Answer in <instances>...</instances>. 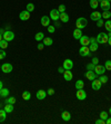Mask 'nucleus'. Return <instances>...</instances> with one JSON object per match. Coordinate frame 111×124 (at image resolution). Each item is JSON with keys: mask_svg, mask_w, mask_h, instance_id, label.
Wrapping results in <instances>:
<instances>
[{"mask_svg": "<svg viewBox=\"0 0 111 124\" xmlns=\"http://www.w3.org/2000/svg\"><path fill=\"white\" fill-rule=\"evenodd\" d=\"M97 41L98 44H102V45H106V44H108V40H109V36H108V34H106V32H100V34L97 36Z\"/></svg>", "mask_w": 111, "mask_h": 124, "instance_id": "f257e3e1", "label": "nucleus"}, {"mask_svg": "<svg viewBox=\"0 0 111 124\" xmlns=\"http://www.w3.org/2000/svg\"><path fill=\"white\" fill-rule=\"evenodd\" d=\"M87 25H88V20L83 17L78 18L77 21H76V27L78 29H83L84 27H87Z\"/></svg>", "mask_w": 111, "mask_h": 124, "instance_id": "f03ea898", "label": "nucleus"}, {"mask_svg": "<svg viewBox=\"0 0 111 124\" xmlns=\"http://www.w3.org/2000/svg\"><path fill=\"white\" fill-rule=\"evenodd\" d=\"M79 54L83 57H90L91 56V50L89 48V46H81V48L79 49Z\"/></svg>", "mask_w": 111, "mask_h": 124, "instance_id": "7ed1b4c3", "label": "nucleus"}, {"mask_svg": "<svg viewBox=\"0 0 111 124\" xmlns=\"http://www.w3.org/2000/svg\"><path fill=\"white\" fill-rule=\"evenodd\" d=\"M98 46H99V44H98V41L96 38L91 37L90 38V45H89V48H90L91 53L92 52H97L98 50Z\"/></svg>", "mask_w": 111, "mask_h": 124, "instance_id": "20e7f679", "label": "nucleus"}, {"mask_svg": "<svg viewBox=\"0 0 111 124\" xmlns=\"http://www.w3.org/2000/svg\"><path fill=\"white\" fill-rule=\"evenodd\" d=\"M107 69H106V67H104V65H96V67H94V69H93V72L97 74V75H103L104 74V72H106Z\"/></svg>", "mask_w": 111, "mask_h": 124, "instance_id": "39448f33", "label": "nucleus"}, {"mask_svg": "<svg viewBox=\"0 0 111 124\" xmlns=\"http://www.w3.org/2000/svg\"><path fill=\"white\" fill-rule=\"evenodd\" d=\"M100 7L103 11H109V9L111 8L110 1H108V0H102V1H100Z\"/></svg>", "mask_w": 111, "mask_h": 124, "instance_id": "423d86ee", "label": "nucleus"}, {"mask_svg": "<svg viewBox=\"0 0 111 124\" xmlns=\"http://www.w3.org/2000/svg\"><path fill=\"white\" fill-rule=\"evenodd\" d=\"M91 86H92V90L99 91L101 88V86H102V83L100 82V79H96V78H94L93 81H92V83H91Z\"/></svg>", "mask_w": 111, "mask_h": 124, "instance_id": "0eeeda50", "label": "nucleus"}, {"mask_svg": "<svg viewBox=\"0 0 111 124\" xmlns=\"http://www.w3.org/2000/svg\"><path fill=\"white\" fill-rule=\"evenodd\" d=\"M4 39L7 41H11L14 39V34L10 30H6L4 34Z\"/></svg>", "mask_w": 111, "mask_h": 124, "instance_id": "6e6552de", "label": "nucleus"}, {"mask_svg": "<svg viewBox=\"0 0 111 124\" xmlns=\"http://www.w3.org/2000/svg\"><path fill=\"white\" fill-rule=\"evenodd\" d=\"M76 96L79 101H83L87 98V93L83 91V88H81V90H78L77 91V94H76Z\"/></svg>", "mask_w": 111, "mask_h": 124, "instance_id": "1a4fd4ad", "label": "nucleus"}, {"mask_svg": "<svg viewBox=\"0 0 111 124\" xmlns=\"http://www.w3.org/2000/svg\"><path fill=\"white\" fill-rule=\"evenodd\" d=\"M1 69H2V72H4V73L8 74V73L12 72L14 67H12V65L9 64V63H5V64H2V66H1Z\"/></svg>", "mask_w": 111, "mask_h": 124, "instance_id": "9d476101", "label": "nucleus"}, {"mask_svg": "<svg viewBox=\"0 0 111 124\" xmlns=\"http://www.w3.org/2000/svg\"><path fill=\"white\" fill-rule=\"evenodd\" d=\"M50 18L54 21L59 20V18H60V12L58 11V9H52V10L50 11Z\"/></svg>", "mask_w": 111, "mask_h": 124, "instance_id": "9b49d317", "label": "nucleus"}, {"mask_svg": "<svg viewBox=\"0 0 111 124\" xmlns=\"http://www.w3.org/2000/svg\"><path fill=\"white\" fill-rule=\"evenodd\" d=\"M19 18H20V20H22V21L28 20V19L30 18V12H29L28 10H24V11H21L20 15H19Z\"/></svg>", "mask_w": 111, "mask_h": 124, "instance_id": "f8f14e48", "label": "nucleus"}, {"mask_svg": "<svg viewBox=\"0 0 111 124\" xmlns=\"http://www.w3.org/2000/svg\"><path fill=\"white\" fill-rule=\"evenodd\" d=\"M62 67L64 69H72V67H73V62L71 59H64L63 64H62Z\"/></svg>", "mask_w": 111, "mask_h": 124, "instance_id": "ddd939ff", "label": "nucleus"}, {"mask_svg": "<svg viewBox=\"0 0 111 124\" xmlns=\"http://www.w3.org/2000/svg\"><path fill=\"white\" fill-rule=\"evenodd\" d=\"M63 77L66 81H71L72 79V77H73V75H72V72H71V69H64L63 72Z\"/></svg>", "mask_w": 111, "mask_h": 124, "instance_id": "4468645a", "label": "nucleus"}, {"mask_svg": "<svg viewBox=\"0 0 111 124\" xmlns=\"http://www.w3.org/2000/svg\"><path fill=\"white\" fill-rule=\"evenodd\" d=\"M79 40H80V44L82 46H89L90 45V38L88 37V36H83V35H82V37H81Z\"/></svg>", "mask_w": 111, "mask_h": 124, "instance_id": "2eb2a0df", "label": "nucleus"}, {"mask_svg": "<svg viewBox=\"0 0 111 124\" xmlns=\"http://www.w3.org/2000/svg\"><path fill=\"white\" fill-rule=\"evenodd\" d=\"M36 96H37L38 100H44L46 96H47V92L44 90H39L37 92V94H36Z\"/></svg>", "mask_w": 111, "mask_h": 124, "instance_id": "dca6fc26", "label": "nucleus"}, {"mask_svg": "<svg viewBox=\"0 0 111 124\" xmlns=\"http://www.w3.org/2000/svg\"><path fill=\"white\" fill-rule=\"evenodd\" d=\"M91 20H94V21H98L99 19H101L102 18V16H101V14L99 12V11H93V12H91Z\"/></svg>", "mask_w": 111, "mask_h": 124, "instance_id": "f3484780", "label": "nucleus"}, {"mask_svg": "<svg viewBox=\"0 0 111 124\" xmlns=\"http://www.w3.org/2000/svg\"><path fill=\"white\" fill-rule=\"evenodd\" d=\"M41 25L43 27H48L50 25V18L48 17V16H42L41 17Z\"/></svg>", "mask_w": 111, "mask_h": 124, "instance_id": "a211bd4d", "label": "nucleus"}, {"mask_svg": "<svg viewBox=\"0 0 111 124\" xmlns=\"http://www.w3.org/2000/svg\"><path fill=\"white\" fill-rule=\"evenodd\" d=\"M86 77H87L89 81H93V79L97 77V74H96L93 70H88V72H86Z\"/></svg>", "mask_w": 111, "mask_h": 124, "instance_id": "6ab92c4d", "label": "nucleus"}, {"mask_svg": "<svg viewBox=\"0 0 111 124\" xmlns=\"http://www.w3.org/2000/svg\"><path fill=\"white\" fill-rule=\"evenodd\" d=\"M61 117H62V120H63V121L68 122V121H70L71 115H70V113H69L68 111H63V112L61 113Z\"/></svg>", "mask_w": 111, "mask_h": 124, "instance_id": "aec40b11", "label": "nucleus"}, {"mask_svg": "<svg viewBox=\"0 0 111 124\" xmlns=\"http://www.w3.org/2000/svg\"><path fill=\"white\" fill-rule=\"evenodd\" d=\"M73 37H74V39H80V38L82 37V30L76 28L73 30Z\"/></svg>", "mask_w": 111, "mask_h": 124, "instance_id": "412c9836", "label": "nucleus"}, {"mask_svg": "<svg viewBox=\"0 0 111 124\" xmlns=\"http://www.w3.org/2000/svg\"><path fill=\"white\" fill-rule=\"evenodd\" d=\"M59 19H60L62 22H68V21H69V16H68V14H66V12H61Z\"/></svg>", "mask_w": 111, "mask_h": 124, "instance_id": "4be33fe9", "label": "nucleus"}, {"mask_svg": "<svg viewBox=\"0 0 111 124\" xmlns=\"http://www.w3.org/2000/svg\"><path fill=\"white\" fill-rule=\"evenodd\" d=\"M4 110L6 111L7 113H11V112L14 111V104H9V103H7L6 105H5Z\"/></svg>", "mask_w": 111, "mask_h": 124, "instance_id": "5701e85b", "label": "nucleus"}, {"mask_svg": "<svg viewBox=\"0 0 111 124\" xmlns=\"http://www.w3.org/2000/svg\"><path fill=\"white\" fill-rule=\"evenodd\" d=\"M9 95V90L8 88H1L0 90V97H7Z\"/></svg>", "mask_w": 111, "mask_h": 124, "instance_id": "b1692460", "label": "nucleus"}, {"mask_svg": "<svg viewBox=\"0 0 111 124\" xmlns=\"http://www.w3.org/2000/svg\"><path fill=\"white\" fill-rule=\"evenodd\" d=\"M52 43H53L52 38H50V37H44V38H43V44H44V46H51V45H52Z\"/></svg>", "mask_w": 111, "mask_h": 124, "instance_id": "393cba45", "label": "nucleus"}, {"mask_svg": "<svg viewBox=\"0 0 111 124\" xmlns=\"http://www.w3.org/2000/svg\"><path fill=\"white\" fill-rule=\"evenodd\" d=\"M7 117V112L5 110H0V123H2Z\"/></svg>", "mask_w": 111, "mask_h": 124, "instance_id": "a878e982", "label": "nucleus"}, {"mask_svg": "<svg viewBox=\"0 0 111 124\" xmlns=\"http://www.w3.org/2000/svg\"><path fill=\"white\" fill-rule=\"evenodd\" d=\"M76 88L77 90H81V88H83L84 87V83H83V81H81V79H79V81H77L76 82Z\"/></svg>", "mask_w": 111, "mask_h": 124, "instance_id": "bb28decb", "label": "nucleus"}, {"mask_svg": "<svg viewBox=\"0 0 111 124\" xmlns=\"http://www.w3.org/2000/svg\"><path fill=\"white\" fill-rule=\"evenodd\" d=\"M89 5H90L91 8L97 9L98 6H99V1H98V0H90V1H89Z\"/></svg>", "mask_w": 111, "mask_h": 124, "instance_id": "cd10ccee", "label": "nucleus"}, {"mask_svg": "<svg viewBox=\"0 0 111 124\" xmlns=\"http://www.w3.org/2000/svg\"><path fill=\"white\" fill-rule=\"evenodd\" d=\"M43 38H44V36H43V32H37L36 34V36H34V39L37 41H40V40H43Z\"/></svg>", "mask_w": 111, "mask_h": 124, "instance_id": "c85d7f7f", "label": "nucleus"}, {"mask_svg": "<svg viewBox=\"0 0 111 124\" xmlns=\"http://www.w3.org/2000/svg\"><path fill=\"white\" fill-rule=\"evenodd\" d=\"M22 98L24 101H29L31 98V94L28 92V91H24V93H22Z\"/></svg>", "mask_w": 111, "mask_h": 124, "instance_id": "c756f323", "label": "nucleus"}, {"mask_svg": "<svg viewBox=\"0 0 111 124\" xmlns=\"http://www.w3.org/2000/svg\"><path fill=\"white\" fill-rule=\"evenodd\" d=\"M8 47V41L5 40V39H2V40L0 41V48L1 49H6Z\"/></svg>", "mask_w": 111, "mask_h": 124, "instance_id": "7c9ffc66", "label": "nucleus"}, {"mask_svg": "<svg viewBox=\"0 0 111 124\" xmlns=\"http://www.w3.org/2000/svg\"><path fill=\"white\" fill-rule=\"evenodd\" d=\"M104 28H106V30L108 31H111V20H107L104 22Z\"/></svg>", "mask_w": 111, "mask_h": 124, "instance_id": "2f4dec72", "label": "nucleus"}, {"mask_svg": "<svg viewBox=\"0 0 111 124\" xmlns=\"http://www.w3.org/2000/svg\"><path fill=\"white\" fill-rule=\"evenodd\" d=\"M108 117H109V114H108V112H106V111H102L100 113V119H102V120H107Z\"/></svg>", "mask_w": 111, "mask_h": 124, "instance_id": "473e14b6", "label": "nucleus"}, {"mask_svg": "<svg viewBox=\"0 0 111 124\" xmlns=\"http://www.w3.org/2000/svg\"><path fill=\"white\" fill-rule=\"evenodd\" d=\"M101 16H102V18L109 19V18L111 17V12H110V10H109V11H103V12L101 14Z\"/></svg>", "mask_w": 111, "mask_h": 124, "instance_id": "72a5a7b5", "label": "nucleus"}, {"mask_svg": "<svg viewBox=\"0 0 111 124\" xmlns=\"http://www.w3.org/2000/svg\"><path fill=\"white\" fill-rule=\"evenodd\" d=\"M5 103L7 104V103H9V104H14L16 103V98H14V97H9V98H7V100L5 101Z\"/></svg>", "mask_w": 111, "mask_h": 124, "instance_id": "f704fd0d", "label": "nucleus"}, {"mask_svg": "<svg viewBox=\"0 0 111 124\" xmlns=\"http://www.w3.org/2000/svg\"><path fill=\"white\" fill-rule=\"evenodd\" d=\"M100 82L102 83V84H106V83L108 82V81H109V79H108V77L106 75H100Z\"/></svg>", "mask_w": 111, "mask_h": 124, "instance_id": "c9c22d12", "label": "nucleus"}, {"mask_svg": "<svg viewBox=\"0 0 111 124\" xmlns=\"http://www.w3.org/2000/svg\"><path fill=\"white\" fill-rule=\"evenodd\" d=\"M27 10L29 11V12H31V11H34V4H28L27 5Z\"/></svg>", "mask_w": 111, "mask_h": 124, "instance_id": "e433bc0d", "label": "nucleus"}, {"mask_svg": "<svg viewBox=\"0 0 111 124\" xmlns=\"http://www.w3.org/2000/svg\"><path fill=\"white\" fill-rule=\"evenodd\" d=\"M58 11H59V12H66V6H64V5H60V6H59V7H58Z\"/></svg>", "mask_w": 111, "mask_h": 124, "instance_id": "4c0bfd02", "label": "nucleus"}, {"mask_svg": "<svg viewBox=\"0 0 111 124\" xmlns=\"http://www.w3.org/2000/svg\"><path fill=\"white\" fill-rule=\"evenodd\" d=\"M104 67H106V69H108V70H111V60H107L106 64H104Z\"/></svg>", "mask_w": 111, "mask_h": 124, "instance_id": "58836bf2", "label": "nucleus"}, {"mask_svg": "<svg viewBox=\"0 0 111 124\" xmlns=\"http://www.w3.org/2000/svg\"><path fill=\"white\" fill-rule=\"evenodd\" d=\"M94 67H96V65H94L93 63H91V64H88V65H87V69H88V70H93Z\"/></svg>", "mask_w": 111, "mask_h": 124, "instance_id": "ea45409f", "label": "nucleus"}, {"mask_svg": "<svg viewBox=\"0 0 111 124\" xmlns=\"http://www.w3.org/2000/svg\"><path fill=\"white\" fill-rule=\"evenodd\" d=\"M6 56H7V54L5 53L4 49H0V60H1V59H4Z\"/></svg>", "mask_w": 111, "mask_h": 124, "instance_id": "a19ab883", "label": "nucleus"}, {"mask_svg": "<svg viewBox=\"0 0 111 124\" xmlns=\"http://www.w3.org/2000/svg\"><path fill=\"white\" fill-rule=\"evenodd\" d=\"M54 30H56V27H54V26H50V25L48 26V31H49L50 34L54 32Z\"/></svg>", "mask_w": 111, "mask_h": 124, "instance_id": "79ce46f5", "label": "nucleus"}, {"mask_svg": "<svg viewBox=\"0 0 111 124\" xmlns=\"http://www.w3.org/2000/svg\"><path fill=\"white\" fill-rule=\"evenodd\" d=\"M103 25H104V22H103L102 19H99V20L97 21V26H98V27H102Z\"/></svg>", "mask_w": 111, "mask_h": 124, "instance_id": "37998d69", "label": "nucleus"}, {"mask_svg": "<svg viewBox=\"0 0 111 124\" xmlns=\"http://www.w3.org/2000/svg\"><path fill=\"white\" fill-rule=\"evenodd\" d=\"M96 124H106V121L102 120V119H99V120L96 121Z\"/></svg>", "mask_w": 111, "mask_h": 124, "instance_id": "c03bdc74", "label": "nucleus"}, {"mask_svg": "<svg viewBox=\"0 0 111 124\" xmlns=\"http://www.w3.org/2000/svg\"><path fill=\"white\" fill-rule=\"evenodd\" d=\"M47 94H48V95H53V94H54V90H53V88H49V90L47 91Z\"/></svg>", "mask_w": 111, "mask_h": 124, "instance_id": "a18cd8bd", "label": "nucleus"}, {"mask_svg": "<svg viewBox=\"0 0 111 124\" xmlns=\"http://www.w3.org/2000/svg\"><path fill=\"white\" fill-rule=\"evenodd\" d=\"M92 63H93L94 65H98V63H99V58H98V57H93V58H92Z\"/></svg>", "mask_w": 111, "mask_h": 124, "instance_id": "49530a36", "label": "nucleus"}, {"mask_svg": "<svg viewBox=\"0 0 111 124\" xmlns=\"http://www.w3.org/2000/svg\"><path fill=\"white\" fill-rule=\"evenodd\" d=\"M43 47H44V44H38V49H39V50H42Z\"/></svg>", "mask_w": 111, "mask_h": 124, "instance_id": "de8ad7c7", "label": "nucleus"}, {"mask_svg": "<svg viewBox=\"0 0 111 124\" xmlns=\"http://www.w3.org/2000/svg\"><path fill=\"white\" fill-rule=\"evenodd\" d=\"M58 72L60 73V74H63L64 68H63V67H59V68H58Z\"/></svg>", "mask_w": 111, "mask_h": 124, "instance_id": "09e8293b", "label": "nucleus"}, {"mask_svg": "<svg viewBox=\"0 0 111 124\" xmlns=\"http://www.w3.org/2000/svg\"><path fill=\"white\" fill-rule=\"evenodd\" d=\"M106 123H107V124H111V117H108L107 120H106Z\"/></svg>", "mask_w": 111, "mask_h": 124, "instance_id": "8fccbe9b", "label": "nucleus"}, {"mask_svg": "<svg viewBox=\"0 0 111 124\" xmlns=\"http://www.w3.org/2000/svg\"><path fill=\"white\" fill-rule=\"evenodd\" d=\"M54 22H56V25H54V27H56V26H57V27H60V24L58 22V20H57V21H54Z\"/></svg>", "mask_w": 111, "mask_h": 124, "instance_id": "3c124183", "label": "nucleus"}, {"mask_svg": "<svg viewBox=\"0 0 111 124\" xmlns=\"http://www.w3.org/2000/svg\"><path fill=\"white\" fill-rule=\"evenodd\" d=\"M108 44H109V46H111V37H109V40H108Z\"/></svg>", "mask_w": 111, "mask_h": 124, "instance_id": "603ef678", "label": "nucleus"}, {"mask_svg": "<svg viewBox=\"0 0 111 124\" xmlns=\"http://www.w3.org/2000/svg\"><path fill=\"white\" fill-rule=\"evenodd\" d=\"M2 39H4V35H2V34H0V41L2 40Z\"/></svg>", "mask_w": 111, "mask_h": 124, "instance_id": "864d4df0", "label": "nucleus"}, {"mask_svg": "<svg viewBox=\"0 0 111 124\" xmlns=\"http://www.w3.org/2000/svg\"><path fill=\"white\" fill-rule=\"evenodd\" d=\"M5 31H6V30H4V29H0V34L4 35V34H5Z\"/></svg>", "mask_w": 111, "mask_h": 124, "instance_id": "5fc2aeb1", "label": "nucleus"}, {"mask_svg": "<svg viewBox=\"0 0 111 124\" xmlns=\"http://www.w3.org/2000/svg\"><path fill=\"white\" fill-rule=\"evenodd\" d=\"M2 86H4V84H2V82H1V81H0V90H1V88H2Z\"/></svg>", "mask_w": 111, "mask_h": 124, "instance_id": "6e6d98bb", "label": "nucleus"}, {"mask_svg": "<svg viewBox=\"0 0 111 124\" xmlns=\"http://www.w3.org/2000/svg\"><path fill=\"white\" fill-rule=\"evenodd\" d=\"M108 36H109V37H111V31H109V34H108Z\"/></svg>", "mask_w": 111, "mask_h": 124, "instance_id": "4d7b16f0", "label": "nucleus"}, {"mask_svg": "<svg viewBox=\"0 0 111 124\" xmlns=\"http://www.w3.org/2000/svg\"><path fill=\"white\" fill-rule=\"evenodd\" d=\"M109 113L111 114V107H110V108H109Z\"/></svg>", "mask_w": 111, "mask_h": 124, "instance_id": "13d9d810", "label": "nucleus"}, {"mask_svg": "<svg viewBox=\"0 0 111 124\" xmlns=\"http://www.w3.org/2000/svg\"><path fill=\"white\" fill-rule=\"evenodd\" d=\"M98 1H99V2H100V1H102V0H98Z\"/></svg>", "mask_w": 111, "mask_h": 124, "instance_id": "bf43d9fd", "label": "nucleus"}, {"mask_svg": "<svg viewBox=\"0 0 111 124\" xmlns=\"http://www.w3.org/2000/svg\"><path fill=\"white\" fill-rule=\"evenodd\" d=\"M108 1H111V0H108Z\"/></svg>", "mask_w": 111, "mask_h": 124, "instance_id": "052dcab7", "label": "nucleus"}, {"mask_svg": "<svg viewBox=\"0 0 111 124\" xmlns=\"http://www.w3.org/2000/svg\"><path fill=\"white\" fill-rule=\"evenodd\" d=\"M0 69H1V66H0Z\"/></svg>", "mask_w": 111, "mask_h": 124, "instance_id": "680f3d73", "label": "nucleus"}]
</instances>
